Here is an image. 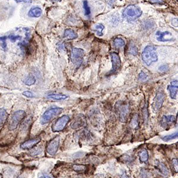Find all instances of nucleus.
Masks as SVG:
<instances>
[{
  "instance_id": "13",
  "label": "nucleus",
  "mask_w": 178,
  "mask_h": 178,
  "mask_svg": "<svg viewBox=\"0 0 178 178\" xmlns=\"http://www.w3.org/2000/svg\"><path fill=\"white\" fill-rule=\"evenodd\" d=\"M168 90L170 93V96L172 99H176L177 94V80L171 82L170 85L168 86Z\"/></svg>"
},
{
  "instance_id": "37",
  "label": "nucleus",
  "mask_w": 178,
  "mask_h": 178,
  "mask_svg": "<svg viewBox=\"0 0 178 178\" xmlns=\"http://www.w3.org/2000/svg\"><path fill=\"white\" fill-rule=\"evenodd\" d=\"M121 178H131L129 176H128L125 173H123L121 176Z\"/></svg>"
},
{
  "instance_id": "5",
  "label": "nucleus",
  "mask_w": 178,
  "mask_h": 178,
  "mask_svg": "<svg viewBox=\"0 0 178 178\" xmlns=\"http://www.w3.org/2000/svg\"><path fill=\"white\" fill-rule=\"evenodd\" d=\"M69 121L70 118L67 115H64L58 118L52 126V131L54 133L62 131Z\"/></svg>"
},
{
  "instance_id": "34",
  "label": "nucleus",
  "mask_w": 178,
  "mask_h": 178,
  "mask_svg": "<svg viewBox=\"0 0 178 178\" xmlns=\"http://www.w3.org/2000/svg\"><path fill=\"white\" fill-rule=\"evenodd\" d=\"M172 163L173 168H174L175 172H177V159H173L172 161Z\"/></svg>"
},
{
  "instance_id": "23",
  "label": "nucleus",
  "mask_w": 178,
  "mask_h": 178,
  "mask_svg": "<svg viewBox=\"0 0 178 178\" xmlns=\"http://www.w3.org/2000/svg\"><path fill=\"white\" fill-rule=\"evenodd\" d=\"M113 45L117 48H119V47H121L125 45V41L122 38H116L114 39Z\"/></svg>"
},
{
  "instance_id": "35",
  "label": "nucleus",
  "mask_w": 178,
  "mask_h": 178,
  "mask_svg": "<svg viewBox=\"0 0 178 178\" xmlns=\"http://www.w3.org/2000/svg\"><path fill=\"white\" fill-rule=\"evenodd\" d=\"M149 2L151 4H163V0H148Z\"/></svg>"
},
{
  "instance_id": "2",
  "label": "nucleus",
  "mask_w": 178,
  "mask_h": 178,
  "mask_svg": "<svg viewBox=\"0 0 178 178\" xmlns=\"http://www.w3.org/2000/svg\"><path fill=\"white\" fill-rule=\"evenodd\" d=\"M63 111V108H58V107L51 108L49 109H47L44 112V113L42 115L41 118V120H40L41 124L42 125H45L49 123L57 116H58L59 114H61Z\"/></svg>"
},
{
  "instance_id": "3",
  "label": "nucleus",
  "mask_w": 178,
  "mask_h": 178,
  "mask_svg": "<svg viewBox=\"0 0 178 178\" xmlns=\"http://www.w3.org/2000/svg\"><path fill=\"white\" fill-rule=\"evenodd\" d=\"M142 14V11L140 7L134 5L126 7L122 13V16L128 21H134L140 17Z\"/></svg>"
},
{
  "instance_id": "41",
  "label": "nucleus",
  "mask_w": 178,
  "mask_h": 178,
  "mask_svg": "<svg viewBox=\"0 0 178 178\" xmlns=\"http://www.w3.org/2000/svg\"><path fill=\"white\" fill-rule=\"evenodd\" d=\"M17 178H25V177H24L23 176H20Z\"/></svg>"
},
{
  "instance_id": "10",
  "label": "nucleus",
  "mask_w": 178,
  "mask_h": 178,
  "mask_svg": "<svg viewBox=\"0 0 178 178\" xmlns=\"http://www.w3.org/2000/svg\"><path fill=\"white\" fill-rule=\"evenodd\" d=\"M41 141V138L40 137H36L33 139H30L23 142L20 145V147L23 150H29L32 148L36 144H38Z\"/></svg>"
},
{
  "instance_id": "39",
  "label": "nucleus",
  "mask_w": 178,
  "mask_h": 178,
  "mask_svg": "<svg viewBox=\"0 0 178 178\" xmlns=\"http://www.w3.org/2000/svg\"><path fill=\"white\" fill-rule=\"evenodd\" d=\"M51 1L52 2H58V1H61V0H51Z\"/></svg>"
},
{
  "instance_id": "33",
  "label": "nucleus",
  "mask_w": 178,
  "mask_h": 178,
  "mask_svg": "<svg viewBox=\"0 0 178 178\" xmlns=\"http://www.w3.org/2000/svg\"><path fill=\"white\" fill-rule=\"evenodd\" d=\"M7 39V36L0 37V42H2L3 47H4V48H5L6 46H7V44H6V42H5V41H6Z\"/></svg>"
},
{
  "instance_id": "4",
  "label": "nucleus",
  "mask_w": 178,
  "mask_h": 178,
  "mask_svg": "<svg viewBox=\"0 0 178 178\" xmlns=\"http://www.w3.org/2000/svg\"><path fill=\"white\" fill-rule=\"evenodd\" d=\"M26 116V112L22 111L19 110L16 111L12 115L11 120L8 124V129L10 131H13L16 129L21 122L25 119Z\"/></svg>"
},
{
  "instance_id": "27",
  "label": "nucleus",
  "mask_w": 178,
  "mask_h": 178,
  "mask_svg": "<svg viewBox=\"0 0 178 178\" xmlns=\"http://www.w3.org/2000/svg\"><path fill=\"white\" fill-rule=\"evenodd\" d=\"M73 169L74 170L77 172H82L86 170V167L85 165L81 164H74L73 166Z\"/></svg>"
},
{
  "instance_id": "20",
  "label": "nucleus",
  "mask_w": 178,
  "mask_h": 178,
  "mask_svg": "<svg viewBox=\"0 0 178 178\" xmlns=\"http://www.w3.org/2000/svg\"><path fill=\"white\" fill-rule=\"evenodd\" d=\"M148 157H149L148 153L146 149L142 150L139 153V159L141 162L143 163L147 162L148 160Z\"/></svg>"
},
{
  "instance_id": "7",
  "label": "nucleus",
  "mask_w": 178,
  "mask_h": 178,
  "mask_svg": "<svg viewBox=\"0 0 178 178\" xmlns=\"http://www.w3.org/2000/svg\"><path fill=\"white\" fill-rule=\"evenodd\" d=\"M59 141H60V138L59 136H56L51 140L47 144L46 151L51 156H54L57 153L59 146Z\"/></svg>"
},
{
  "instance_id": "9",
  "label": "nucleus",
  "mask_w": 178,
  "mask_h": 178,
  "mask_svg": "<svg viewBox=\"0 0 178 178\" xmlns=\"http://www.w3.org/2000/svg\"><path fill=\"white\" fill-rule=\"evenodd\" d=\"M164 100V95L163 93H159L153 101V109L154 111H159L163 105Z\"/></svg>"
},
{
  "instance_id": "38",
  "label": "nucleus",
  "mask_w": 178,
  "mask_h": 178,
  "mask_svg": "<svg viewBox=\"0 0 178 178\" xmlns=\"http://www.w3.org/2000/svg\"><path fill=\"white\" fill-rule=\"evenodd\" d=\"M175 21H174L173 20H172V25L174 26V24L175 23V27H177V19H175Z\"/></svg>"
},
{
  "instance_id": "1",
  "label": "nucleus",
  "mask_w": 178,
  "mask_h": 178,
  "mask_svg": "<svg viewBox=\"0 0 178 178\" xmlns=\"http://www.w3.org/2000/svg\"><path fill=\"white\" fill-rule=\"evenodd\" d=\"M142 59L148 66H150L154 63L158 61V56L156 52V49L153 46H146L143 52H142Z\"/></svg>"
},
{
  "instance_id": "16",
  "label": "nucleus",
  "mask_w": 178,
  "mask_h": 178,
  "mask_svg": "<svg viewBox=\"0 0 178 178\" xmlns=\"http://www.w3.org/2000/svg\"><path fill=\"white\" fill-rule=\"evenodd\" d=\"M156 166H157V168L159 170V171L161 173V174L163 176L166 177L169 175V170L164 163L158 161L157 162Z\"/></svg>"
},
{
  "instance_id": "40",
  "label": "nucleus",
  "mask_w": 178,
  "mask_h": 178,
  "mask_svg": "<svg viewBox=\"0 0 178 178\" xmlns=\"http://www.w3.org/2000/svg\"><path fill=\"white\" fill-rule=\"evenodd\" d=\"M45 178H52L51 177H50V176H45Z\"/></svg>"
},
{
  "instance_id": "11",
  "label": "nucleus",
  "mask_w": 178,
  "mask_h": 178,
  "mask_svg": "<svg viewBox=\"0 0 178 178\" xmlns=\"http://www.w3.org/2000/svg\"><path fill=\"white\" fill-rule=\"evenodd\" d=\"M118 112L120 113V120L122 122L126 121L128 118V115L129 112L128 106L126 104H120L118 108Z\"/></svg>"
},
{
  "instance_id": "19",
  "label": "nucleus",
  "mask_w": 178,
  "mask_h": 178,
  "mask_svg": "<svg viewBox=\"0 0 178 178\" xmlns=\"http://www.w3.org/2000/svg\"><path fill=\"white\" fill-rule=\"evenodd\" d=\"M67 98V96L63 94H50L47 96V98L55 100H63Z\"/></svg>"
},
{
  "instance_id": "21",
  "label": "nucleus",
  "mask_w": 178,
  "mask_h": 178,
  "mask_svg": "<svg viewBox=\"0 0 178 178\" xmlns=\"http://www.w3.org/2000/svg\"><path fill=\"white\" fill-rule=\"evenodd\" d=\"M84 124L85 122L83 121V119L81 117H78L77 118L76 120L74 121V122L71 125V128L73 129H77L80 128Z\"/></svg>"
},
{
  "instance_id": "6",
  "label": "nucleus",
  "mask_w": 178,
  "mask_h": 178,
  "mask_svg": "<svg viewBox=\"0 0 178 178\" xmlns=\"http://www.w3.org/2000/svg\"><path fill=\"white\" fill-rule=\"evenodd\" d=\"M85 51L81 48L74 47L71 51V58L73 64L76 66H80L85 56Z\"/></svg>"
},
{
  "instance_id": "30",
  "label": "nucleus",
  "mask_w": 178,
  "mask_h": 178,
  "mask_svg": "<svg viewBox=\"0 0 178 178\" xmlns=\"http://www.w3.org/2000/svg\"><path fill=\"white\" fill-rule=\"evenodd\" d=\"M129 52L131 54H133V55H137V47L135 46H132L130 47L129 48Z\"/></svg>"
},
{
  "instance_id": "14",
  "label": "nucleus",
  "mask_w": 178,
  "mask_h": 178,
  "mask_svg": "<svg viewBox=\"0 0 178 178\" xmlns=\"http://www.w3.org/2000/svg\"><path fill=\"white\" fill-rule=\"evenodd\" d=\"M42 13V10L38 7H33L28 12V16L30 17H39Z\"/></svg>"
},
{
  "instance_id": "32",
  "label": "nucleus",
  "mask_w": 178,
  "mask_h": 178,
  "mask_svg": "<svg viewBox=\"0 0 178 178\" xmlns=\"http://www.w3.org/2000/svg\"><path fill=\"white\" fill-rule=\"evenodd\" d=\"M159 69L161 71V72H166V71H168L169 69V67L167 65H161Z\"/></svg>"
},
{
  "instance_id": "36",
  "label": "nucleus",
  "mask_w": 178,
  "mask_h": 178,
  "mask_svg": "<svg viewBox=\"0 0 178 178\" xmlns=\"http://www.w3.org/2000/svg\"><path fill=\"white\" fill-rule=\"evenodd\" d=\"M15 1L17 3H32V0H15Z\"/></svg>"
},
{
  "instance_id": "31",
  "label": "nucleus",
  "mask_w": 178,
  "mask_h": 178,
  "mask_svg": "<svg viewBox=\"0 0 178 178\" xmlns=\"http://www.w3.org/2000/svg\"><path fill=\"white\" fill-rule=\"evenodd\" d=\"M138 78L140 80L144 81V80H146L147 78V76L144 72H142V71H141V72L139 74Z\"/></svg>"
},
{
  "instance_id": "25",
  "label": "nucleus",
  "mask_w": 178,
  "mask_h": 178,
  "mask_svg": "<svg viewBox=\"0 0 178 178\" xmlns=\"http://www.w3.org/2000/svg\"><path fill=\"white\" fill-rule=\"evenodd\" d=\"M104 26L102 25V24H97L96 25H95L94 26V30L96 32L97 34L99 36H101L103 35V30H104Z\"/></svg>"
},
{
  "instance_id": "8",
  "label": "nucleus",
  "mask_w": 178,
  "mask_h": 178,
  "mask_svg": "<svg viewBox=\"0 0 178 178\" xmlns=\"http://www.w3.org/2000/svg\"><path fill=\"white\" fill-rule=\"evenodd\" d=\"M111 58L112 63V68L110 72L111 74L115 73L120 69L121 65V58L119 55L115 52L111 53Z\"/></svg>"
},
{
  "instance_id": "42",
  "label": "nucleus",
  "mask_w": 178,
  "mask_h": 178,
  "mask_svg": "<svg viewBox=\"0 0 178 178\" xmlns=\"http://www.w3.org/2000/svg\"><path fill=\"white\" fill-rule=\"evenodd\" d=\"M39 178H45V176H42V177H40Z\"/></svg>"
},
{
  "instance_id": "24",
  "label": "nucleus",
  "mask_w": 178,
  "mask_h": 178,
  "mask_svg": "<svg viewBox=\"0 0 178 178\" xmlns=\"http://www.w3.org/2000/svg\"><path fill=\"white\" fill-rule=\"evenodd\" d=\"M177 135H178V134H177V132H175L173 134H170V135H166V136H164L163 137H162V140L164 141H170V140H174V139H176L177 138Z\"/></svg>"
},
{
  "instance_id": "26",
  "label": "nucleus",
  "mask_w": 178,
  "mask_h": 178,
  "mask_svg": "<svg viewBox=\"0 0 178 178\" xmlns=\"http://www.w3.org/2000/svg\"><path fill=\"white\" fill-rule=\"evenodd\" d=\"M83 8H84V10H85V15L87 16H90L91 14V10L89 6L88 2L87 0H85V1H83Z\"/></svg>"
},
{
  "instance_id": "18",
  "label": "nucleus",
  "mask_w": 178,
  "mask_h": 178,
  "mask_svg": "<svg viewBox=\"0 0 178 178\" xmlns=\"http://www.w3.org/2000/svg\"><path fill=\"white\" fill-rule=\"evenodd\" d=\"M8 116V115L7 111L3 108H0V128L5 124Z\"/></svg>"
},
{
  "instance_id": "17",
  "label": "nucleus",
  "mask_w": 178,
  "mask_h": 178,
  "mask_svg": "<svg viewBox=\"0 0 178 178\" xmlns=\"http://www.w3.org/2000/svg\"><path fill=\"white\" fill-rule=\"evenodd\" d=\"M157 37V40L160 42H168L170 41L169 40L167 39L166 38V36H172V34L169 32H161L160 31H158L156 34Z\"/></svg>"
},
{
  "instance_id": "15",
  "label": "nucleus",
  "mask_w": 178,
  "mask_h": 178,
  "mask_svg": "<svg viewBox=\"0 0 178 178\" xmlns=\"http://www.w3.org/2000/svg\"><path fill=\"white\" fill-rule=\"evenodd\" d=\"M64 38L67 40H74L78 38V34L71 29H67L64 31Z\"/></svg>"
},
{
  "instance_id": "12",
  "label": "nucleus",
  "mask_w": 178,
  "mask_h": 178,
  "mask_svg": "<svg viewBox=\"0 0 178 178\" xmlns=\"http://www.w3.org/2000/svg\"><path fill=\"white\" fill-rule=\"evenodd\" d=\"M176 121V118L173 115H164L162 116L161 124L164 128H168Z\"/></svg>"
},
{
  "instance_id": "28",
  "label": "nucleus",
  "mask_w": 178,
  "mask_h": 178,
  "mask_svg": "<svg viewBox=\"0 0 178 178\" xmlns=\"http://www.w3.org/2000/svg\"><path fill=\"white\" fill-rule=\"evenodd\" d=\"M8 38L10 39L11 40V41L13 42L17 41V40H20V39H21V36H19V35L15 36V35H13V34L10 35L9 36H8Z\"/></svg>"
},
{
  "instance_id": "22",
  "label": "nucleus",
  "mask_w": 178,
  "mask_h": 178,
  "mask_svg": "<svg viewBox=\"0 0 178 178\" xmlns=\"http://www.w3.org/2000/svg\"><path fill=\"white\" fill-rule=\"evenodd\" d=\"M25 84L27 86H32L36 82V79L32 75H29L25 80Z\"/></svg>"
},
{
  "instance_id": "29",
  "label": "nucleus",
  "mask_w": 178,
  "mask_h": 178,
  "mask_svg": "<svg viewBox=\"0 0 178 178\" xmlns=\"http://www.w3.org/2000/svg\"><path fill=\"white\" fill-rule=\"evenodd\" d=\"M23 94L24 95V96H25L26 97L29 98H34V96L33 93L29 91H25L23 92Z\"/></svg>"
}]
</instances>
